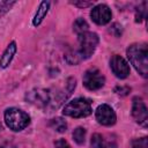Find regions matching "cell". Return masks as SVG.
<instances>
[{"label": "cell", "mask_w": 148, "mask_h": 148, "mask_svg": "<svg viewBox=\"0 0 148 148\" xmlns=\"http://www.w3.org/2000/svg\"><path fill=\"white\" fill-rule=\"evenodd\" d=\"M127 58L135 71L142 76H148V46L146 43H133L126 50Z\"/></svg>", "instance_id": "1"}, {"label": "cell", "mask_w": 148, "mask_h": 148, "mask_svg": "<svg viewBox=\"0 0 148 148\" xmlns=\"http://www.w3.org/2000/svg\"><path fill=\"white\" fill-rule=\"evenodd\" d=\"M91 112V101L84 97H77L72 99L62 109V114L72 118H84L90 116Z\"/></svg>", "instance_id": "2"}, {"label": "cell", "mask_w": 148, "mask_h": 148, "mask_svg": "<svg viewBox=\"0 0 148 148\" xmlns=\"http://www.w3.org/2000/svg\"><path fill=\"white\" fill-rule=\"evenodd\" d=\"M5 121L12 131L20 132L30 124V117L21 109L9 108L5 111Z\"/></svg>", "instance_id": "3"}, {"label": "cell", "mask_w": 148, "mask_h": 148, "mask_svg": "<svg viewBox=\"0 0 148 148\" xmlns=\"http://www.w3.org/2000/svg\"><path fill=\"white\" fill-rule=\"evenodd\" d=\"M98 36L95 32L91 31H86L81 35H79V43H80V49H79V54L82 60L88 59L92 56L95 52L97 45H98Z\"/></svg>", "instance_id": "4"}, {"label": "cell", "mask_w": 148, "mask_h": 148, "mask_svg": "<svg viewBox=\"0 0 148 148\" xmlns=\"http://www.w3.org/2000/svg\"><path fill=\"white\" fill-rule=\"evenodd\" d=\"M75 86H76V81L74 77H68L66 80V83H65V87L59 90L58 92H56V95L51 98H50V102H49V105L46 106V109L49 110H54V109H58L72 94V91L75 89Z\"/></svg>", "instance_id": "5"}, {"label": "cell", "mask_w": 148, "mask_h": 148, "mask_svg": "<svg viewBox=\"0 0 148 148\" xmlns=\"http://www.w3.org/2000/svg\"><path fill=\"white\" fill-rule=\"evenodd\" d=\"M83 86L89 90H98L105 83L104 75L97 68H89L84 72L83 77Z\"/></svg>", "instance_id": "6"}, {"label": "cell", "mask_w": 148, "mask_h": 148, "mask_svg": "<svg viewBox=\"0 0 148 148\" xmlns=\"http://www.w3.org/2000/svg\"><path fill=\"white\" fill-rule=\"evenodd\" d=\"M50 98H51L50 90L43 89V88H35V89L29 90L25 94V101L38 108L46 109V106L49 105Z\"/></svg>", "instance_id": "7"}, {"label": "cell", "mask_w": 148, "mask_h": 148, "mask_svg": "<svg viewBox=\"0 0 148 148\" xmlns=\"http://www.w3.org/2000/svg\"><path fill=\"white\" fill-rule=\"evenodd\" d=\"M132 117L134 120L143 127H147L148 124V111L143 99L139 96L134 97L132 101Z\"/></svg>", "instance_id": "8"}, {"label": "cell", "mask_w": 148, "mask_h": 148, "mask_svg": "<svg viewBox=\"0 0 148 148\" xmlns=\"http://www.w3.org/2000/svg\"><path fill=\"white\" fill-rule=\"evenodd\" d=\"M95 117L98 124L103 126H112L116 124L117 116L113 109L108 104H102L96 109Z\"/></svg>", "instance_id": "9"}, {"label": "cell", "mask_w": 148, "mask_h": 148, "mask_svg": "<svg viewBox=\"0 0 148 148\" xmlns=\"http://www.w3.org/2000/svg\"><path fill=\"white\" fill-rule=\"evenodd\" d=\"M90 17L91 20L98 24V25H104L106 23H109L111 21V17H112V13H111V9L104 5V3H99L97 6H95L91 12H90Z\"/></svg>", "instance_id": "10"}, {"label": "cell", "mask_w": 148, "mask_h": 148, "mask_svg": "<svg viewBox=\"0 0 148 148\" xmlns=\"http://www.w3.org/2000/svg\"><path fill=\"white\" fill-rule=\"evenodd\" d=\"M110 68H111L112 73L118 79H126L130 74V66H128L127 61L118 54H114V56L111 57Z\"/></svg>", "instance_id": "11"}, {"label": "cell", "mask_w": 148, "mask_h": 148, "mask_svg": "<svg viewBox=\"0 0 148 148\" xmlns=\"http://www.w3.org/2000/svg\"><path fill=\"white\" fill-rule=\"evenodd\" d=\"M91 147L92 148H118L114 139L106 138L103 134L95 133L91 136Z\"/></svg>", "instance_id": "12"}, {"label": "cell", "mask_w": 148, "mask_h": 148, "mask_svg": "<svg viewBox=\"0 0 148 148\" xmlns=\"http://www.w3.org/2000/svg\"><path fill=\"white\" fill-rule=\"evenodd\" d=\"M16 51H17V46H16V43L13 40L7 45L6 50L3 51V53L0 58V67L1 68H7L9 66V64L12 62Z\"/></svg>", "instance_id": "13"}, {"label": "cell", "mask_w": 148, "mask_h": 148, "mask_svg": "<svg viewBox=\"0 0 148 148\" xmlns=\"http://www.w3.org/2000/svg\"><path fill=\"white\" fill-rule=\"evenodd\" d=\"M49 9H50V2L49 1H42L39 3V7H38L37 12H36V14L32 18V24L35 27H38L43 22V20L45 18Z\"/></svg>", "instance_id": "14"}, {"label": "cell", "mask_w": 148, "mask_h": 148, "mask_svg": "<svg viewBox=\"0 0 148 148\" xmlns=\"http://www.w3.org/2000/svg\"><path fill=\"white\" fill-rule=\"evenodd\" d=\"M50 126L58 133H64L66 130H67V123L60 118V117H57V118H53L51 119L50 121Z\"/></svg>", "instance_id": "15"}, {"label": "cell", "mask_w": 148, "mask_h": 148, "mask_svg": "<svg viewBox=\"0 0 148 148\" xmlns=\"http://www.w3.org/2000/svg\"><path fill=\"white\" fill-rule=\"evenodd\" d=\"M88 28H89V25H88V23H87L86 20L79 17V18H76V20L74 21L73 30L77 34V36L81 35V34H83V32H86V31H88Z\"/></svg>", "instance_id": "16"}, {"label": "cell", "mask_w": 148, "mask_h": 148, "mask_svg": "<svg viewBox=\"0 0 148 148\" xmlns=\"http://www.w3.org/2000/svg\"><path fill=\"white\" fill-rule=\"evenodd\" d=\"M73 139L77 145H83L86 140V130L83 127H76L73 131Z\"/></svg>", "instance_id": "17"}, {"label": "cell", "mask_w": 148, "mask_h": 148, "mask_svg": "<svg viewBox=\"0 0 148 148\" xmlns=\"http://www.w3.org/2000/svg\"><path fill=\"white\" fill-rule=\"evenodd\" d=\"M147 16V2H142L135 10V22H141Z\"/></svg>", "instance_id": "18"}, {"label": "cell", "mask_w": 148, "mask_h": 148, "mask_svg": "<svg viewBox=\"0 0 148 148\" xmlns=\"http://www.w3.org/2000/svg\"><path fill=\"white\" fill-rule=\"evenodd\" d=\"M65 58H66V61H67L69 65H76V64H79V62L82 60L77 51H74V52L72 51V52L67 53V54L65 56Z\"/></svg>", "instance_id": "19"}, {"label": "cell", "mask_w": 148, "mask_h": 148, "mask_svg": "<svg viewBox=\"0 0 148 148\" xmlns=\"http://www.w3.org/2000/svg\"><path fill=\"white\" fill-rule=\"evenodd\" d=\"M15 5V1H1L0 2V18L10 10V8Z\"/></svg>", "instance_id": "20"}, {"label": "cell", "mask_w": 148, "mask_h": 148, "mask_svg": "<svg viewBox=\"0 0 148 148\" xmlns=\"http://www.w3.org/2000/svg\"><path fill=\"white\" fill-rule=\"evenodd\" d=\"M132 148H148V139L147 136L134 139L132 141Z\"/></svg>", "instance_id": "21"}, {"label": "cell", "mask_w": 148, "mask_h": 148, "mask_svg": "<svg viewBox=\"0 0 148 148\" xmlns=\"http://www.w3.org/2000/svg\"><path fill=\"white\" fill-rule=\"evenodd\" d=\"M110 32L116 36V37H120L121 34H123V27L119 24V23H113L111 27H110Z\"/></svg>", "instance_id": "22"}, {"label": "cell", "mask_w": 148, "mask_h": 148, "mask_svg": "<svg viewBox=\"0 0 148 148\" xmlns=\"http://www.w3.org/2000/svg\"><path fill=\"white\" fill-rule=\"evenodd\" d=\"M130 91H131V88L127 86H117L114 88V92L120 96H126V95H128Z\"/></svg>", "instance_id": "23"}, {"label": "cell", "mask_w": 148, "mask_h": 148, "mask_svg": "<svg viewBox=\"0 0 148 148\" xmlns=\"http://www.w3.org/2000/svg\"><path fill=\"white\" fill-rule=\"evenodd\" d=\"M54 147L56 148H72L71 145L65 140V139H58L54 142Z\"/></svg>", "instance_id": "24"}, {"label": "cell", "mask_w": 148, "mask_h": 148, "mask_svg": "<svg viewBox=\"0 0 148 148\" xmlns=\"http://www.w3.org/2000/svg\"><path fill=\"white\" fill-rule=\"evenodd\" d=\"M72 3L74 6H77V7H88V6H91L92 5L91 1H73Z\"/></svg>", "instance_id": "25"}, {"label": "cell", "mask_w": 148, "mask_h": 148, "mask_svg": "<svg viewBox=\"0 0 148 148\" xmlns=\"http://www.w3.org/2000/svg\"><path fill=\"white\" fill-rule=\"evenodd\" d=\"M1 148H14V147H13L10 143H7V145H3Z\"/></svg>", "instance_id": "26"}, {"label": "cell", "mask_w": 148, "mask_h": 148, "mask_svg": "<svg viewBox=\"0 0 148 148\" xmlns=\"http://www.w3.org/2000/svg\"><path fill=\"white\" fill-rule=\"evenodd\" d=\"M1 128H2V127H1V124H0V131H1Z\"/></svg>", "instance_id": "27"}]
</instances>
